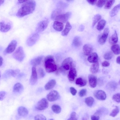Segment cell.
Returning a JSON list of instances; mask_svg holds the SVG:
<instances>
[{"instance_id": "obj_51", "label": "cell", "mask_w": 120, "mask_h": 120, "mask_svg": "<svg viewBox=\"0 0 120 120\" xmlns=\"http://www.w3.org/2000/svg\"><path fill=\"white\" fill-rule=\"evenodd\" d=\"M84 28V26L83 25H81L79 26L78 29V30L79 31H83Z\"/></svg>"}, {"instance_id": "obj_40", "label": "cell", "mask_w": 120, "mask_h": 120, "mask_svg": "<svg viewBox=\"0 0 120 120\" xmlns=\"http://www.w3.org/2000/svg\"><path fill=\"white\" fill-rule=\"evenodd\" d=\"M113 100L118 103L120 102V93L116 94L113 95L112 97Z\"/></svg>"}, {"instance_id": "obj_38", "label": "cell", "mask_w": 120, "mask_h": 120, "mask_svg": "<svg viewBox=\"0 0 120 120\" xmlns=\"http://www.w3.org/2000/svg\"><path fill=\"white\" fill-rule=\"evenodd\" d=\"M115 0H107L105 4L104 8L105 9L110 8L115 2Z\"/></svg>"}, {"instance_id": "obj_28", "label": "cell", "mask_w": 120, "mask_h": 120, "mask_svg": "<svg viewBox=\"0 0 120 120\" xmlns=\"http://www.w3.org/2000/svg\"><path fill=\"white\" fill-rule=\"evenodd\" d=\"M118 41L117 34L116 31H115L114 34L109 38V42L111 44L114 45Z\"/></svg>"}, {"instance_id": "obj_44", "label": "cell", "mask_w": 120, "mask_h": 120, "mask_svg": "<svg viewBox=\"0 0 120 120\" xmlns=\"http://www.w3.org/2000/svg\"><path fill=\"white\" fill-rule=\"evenodd\" d=\"M76 115V113L75 112H72L70 115V118L67 120H77V118Z\"/></svg>"}, {"instance_id": "obj_5", "label": "cell", "mask_w": 120, "mask_h": 120, "mask_svg": "<svg viewBox=\"0 0 120 120\" xmlns=\"http://www.w3.org/2000/svg\"><path fill=\"white\" fill-rule=\"evenodd\" d=\"M39 35L37 33H33L28 37L26 41L27 45L31 46L34 45L38 40Z\"/></svg>"}, {"instance_id": "obj_26", "label": "cell", "mask_w": 120, "mask_h": 120, "mask_svg": "<svg viewBox=\"0 0 120 120\" xmlns=\"http://www.w3.org/2000/svg\"><path fill=\"white\" fill-rule=\"evenodd\" d=\"M71 28V26L69 22H67L65 28L61 33L62 35L63 36L67 35Z\"/></svg>"}, {"instance_id": "obj_27", "label": "cell", "mask_w": 120, "mask_h": 120, "mask_svg": "<svg viewBox=\"0 0 120 120\" xmlns=\"http://www.w3.org/2000/svg\"><path fill=\"white\" fill-rule=\"evenodd\" d=\"M99 63L98 61L92 64L90 68V72L93 74L97 73L99 70Z\"/></svg>"}, {"instance_id": "obj_34", "label": "cell", "mask_w": 120, "mask_h": 120, "mask_svg": "<svg viewBox=\"0 0 120 120\" xmlns=\"http://www.w3.org/2000/svg\"><path fill=\"white\" fill-rule=\"evenodd\" d=\"M94 101L93 98L91 97H89L86 98L85 101L86 105L89 107H91L93 105Z\"/></svg>"}, {"instance_id": "obj_43", "label": "cell", "mask_w": 120, "mask_h": 120, "mask_svg": "<svg viewBox=\"0 0 120 120\" xmlns=\"http://www.w3.org/2000/svg\"><path fill=\"white\" fill-rule=\"evenodd\" d=\"M38 72L40 77L43 78L45 76V73L42 68H39L38 70Z\"/></svg>"}, {"instance_id": "obj_33", "label": "cell", "mask_w": 120, "mask_h": 120, "mask_svg": "<svg viewBox=\"0 0 120 120\" xmlns=\"http://www.w3.org/2000/svg\"><path fill=\"white\" fill-rule=\"evenodd\" d=\"M106 23V21L102 19L98 22L97 26V29L99 31H101L103 29Z\"/></svg>"}, {"instance_id": "obj_24", "label": "cell", "mask_w": 120, "mask_h": 120, "mask_svg": "<svg viewBox=\"0 0 120 120\" xmlns=\"http://www.w3.org/2000/svg\"><path fill=\"white\" fill-rule=\"evenodd\" d=\"M56 83V81L55 79H51L45 85V89L46 90H49L52 89L55 86Z\"/></svg>"}, {"instance_id": "obj_10", "label": "cell", "mask_w": 120, "mask_h": 120, "mask_svg": "<svg viewBox=\"0 0 120 120\" xmlns=\"http://www.w3.org/2000/svg\"><path fill=\"white\" fill-rule=\"evenodd\" d=\"M109 32V30L108 28H106L105 29L103 34L100 35L98 37V41L99 44L102 45L105 43Z\"/></svg>"}, {"instance_id": "obj_9", "label": "cell", "mask_w": 120, "mask_h": 120, "mask_svg": "<svg viewBox=\"0 0 120 120\" xmlns=\"http://www.w3.org/2000/svg\"><path fill=\"white\" fill-rule=\"evenodd\" d=\"M17 45V42L15 40H13L9 44L4 52V54L6 55L11 53L15 50Z\"/></svg>"}, {"instance_id": "obj_53", "label": "cell", "mask_w": 120, "mask_h": 120, "mask_svg": "<svg viewBox=\"0 0 120 120\" xmlns=\"http://www.w3.org/2000/svg\"><path fill=\"white\" fill-rule=\"evenodd\" d=\"M116 62L117 63L119 64H120V56H119L117 57L116 59Z\"/></svg>"}, {"instance_id": "obj_32", "label": "cell", "mask_w": 120, "mask_h": 120, "mask_svg": "<svg viewBox=\"0 0 120 120\" xmlns=\"http://www.w3.org/2000/svg\"><path fill=\"white\" fill-rule=\"evenodd\" d=\"M120 4L114 7L111 11L110 15L111 17H113L116 15L120 9Z\"/></svg>"}, {"instance_id": "obj_31", "label": "cell", "mask_w": 120, "mask_h": 120, "mask_svg": "<svg viewBox=\"0 0 120 120\" xmlns=\"http://www.w3.org/2000/svg\"><path fill=\"white\" fill-rule=\"evenodd\" d=\"M111 49L113 53L116 55H118L120 53V47L117 44L113 45L111 47Z\"/></svg>"}, {"instance_id": "obj_39", "label": "cell", "mask_w": 120, "mask_h": 120, "mask_svg": "<svg viewBox=\"0 0 120 120\" xmlns=\"http://www.w3.org/2000/svg\"><path fill=\"white\" fill-rule=\"evenodd\" d=\"M113 55L111 52H106L104 55V58L106 60H110L112 57Z\"/></svg>"}, {"instance_id": "obj_23", "label": "cell", "mask_w": 120, "mask_h": 120, "mask_svg": "<svg viewBox=\"0 0 120 120\" xmlns=\"http://www.w3.org/2000/svg\"><path fill=\"white\" fill-rule=\"evenodd\" d=\"M11 26L8 24H5L3 22H0V30L5 32L8 31L11 29Z\"/></svg>"}, {"instance_id": "obj_7", "label": "cell", "mask_w": 120, "mask_h": 120, "mask_svg": "<svg viewBox=\"0 0 120 120\" xmlns=\"http://www.w3.org/2000/svg\"><path fill=\"white\" fill-rule=\"evenodd\" d=\"M48 19L42 20L39 22L36 28V31L37 33H39L44 31L47 28L49 23Z\"/></svg>"}, {"instance_id": "obj_41", "label": "cell", "mask_w": 120, "mask_h": 120, "mask_svg": "<svg viewBox=\"0 0 120 120\" xmlns=\"http://www.w3.org/2000/svg\"><path fill=\"white\" fill-rule=\"evenodd\" d=\"M35 120H46V117L42 114H38L35 116Z\"/></svg>"}, {"instance_id": "obj_30", "label": "cell", "mask_w": 120, "mask_h": 120, "mask_svg": "<svg viewBox=\"0 0 120 120\" xmlns=\"http://www.w3.org/2000/svg\"><path fill=\"white\" fill-rule=\"evenodd\" d=\"M72 44L74 46L76 47H79L81 45L82 42L80 37L78 36H75L73 39Z\"/></svg>"}, {"instance_id": "obj_8", "label": "cell", "mask_w": 120, "mask_h": 120, "mask_svg": "<svg viewBox=\"0 0 120 120\" xmlns=\"http://www.w3.org/2000/svg\"><path fill=\"white\" fill-rule=\"evenodd\" d=\"M49 105L48 102L47 100L45 98H43L38 101L35 108L38 110H43L47 109Z\"/></svg>"}, {"instance_id": "obj_57", "label": "cell", "mask_w": 120, "mask_h": 120, "mask_svg": "<svg viewBox=\"0 0 120 120\" xmlns=\"http://www.w3.org/2000/svg\"><path fill=\"white\" fill-rule=\"evenodd\" d=\"M1 75L0 73V78L1 77Z\"/></svg>"}, {"instance_id": "obj_36", "label": "cell", "mask_w": 120, "mask_h": 120, "mask_svg": "<svg viewBox=\"0 0 120 120\" xmlns=\"http://www.w3.org/2000/svg\"><path fill=\"white\" fill-rule=\"evenodd\" d=\"M101 16L99 14H97L94 16L92 24V27H94L96 23L101 19Z\"/></svg>"}, {"instance_id": "obj_42", "label": "cell", "mask_w": 120, "mask_h": 120, "mask_svg": "<svg viewBox=\"0 0 120 120\" xmlns=\"http://www.w3.org/2000/svg\"><path fill=\"white\" fill-rule=\"evenodd\" d=\"M106 0H98L97 1L96 4L97 7L100 8L102 7L105 4Z\"/></svg>"}, {"instance_id": "obj_35", "label": "cell", "mask_w": 120, "mask_h": 120, "mask_svg": "<svg viewBox=\"0 0 120 120\" xmlns=\"http://www.w3.org/2000/svg\"><path fill=\"white\" fill-rule=\"evenodd\" d=\"M51 108L53 112L56 114L60 113L61 110L60 107L59 105L56 104L53 105L52 106Z\"/></svg>"}, {"instance_id": "obj_3", "label": "cell", "mask_w": 120, "mask_h": 120, "mask_svg": "<svg viewBox=\"0 0 120 120\" xmlns=\"http://www.w3.org/2000/svg\"><path fill=\"white\" fill-rule=\"evenodd\" d=\"M74 62L73 59L70 57L65 59L63 61L61 66L62 71L66 72L72 68L75 67Z\"/></svg>"}, {"instance_id": "obj_16", "label": "cell", "mask_w": 120, "mask_h": 120, "mask_svg": "<svg viewBox=\"0 0 120 120\" xmlns=\"http://www.w3.org/2000/svg\"><path fill=\"white\" fill-rule=\"evenodd\" d=\"M77 76V71L75 67L71 68L69 71L68 78L70 81H73Z\"/></svg>"}, {"instance_id": "obj_17", "label": "cell", "mask_w": 120, "mask_h": 120, "mask_svg": "<svg viewBox=\"0 0 120 120\" xmlns=\"http://www.w3.org/2000/svg\"><path fill=\"white\" fill-rule=\"evenodd\" d=\"M83 50L85 55H89L93 51V48L92 46L90 44H85L83 46Z\"/></svg>"}, {"instance_id": "obj_56", "label": "cell", "mask_w": 120, "mask_h": 120, "mask_svg": "<svg viewBox=\"0 0 120 120\" xmlns=\"http://www.w3.org/2000/svg\"><path fill=\"white\" fill-rule=\"evenodd\" d=\"M53 120V119H51L50 120Z\"/></svg>"}, {"instance_id": "obj_37", "label": "cell", "mask_w": 120, "mask_h": 120, "mask_svg": "<svg viewBox=\"0 0 120 120\" xmlns=\"http://www.w3.org/2000/svg\"><path fill=\"white\" fill-rule=\"evenodd\" d=\"M119 107L117 106H115V108L113 109L109 114V115L112 117L115 116L119 112Z\"/></svg>"}, {"instance_id": "obj_2", "label": "cell", "mask_w": 120, "mask_h": 120, "mask_svg": "<svg viewBox=\"0 0 120 120\" xmlns=\"http://www.w3.org/2000/svg\"><path fill=\"white\" fill-rule=\"evenodd\" d=\"M44 66L46 71L48 72L51 73L56 71L57 67L53 56L48 55L45 57Z\"/></svg>"}, {"instance_id": "obj_46", "label": "cell", "mask_w": 120, "mask_h": 120, "mask_svg": "<svg viewBox=\"0 0 120 120\" xmlns=\"http://www.w3.org/2000/svg\"><path fill=\"white\" fill-rule=\"evenodd\" d=\"M70 91L72 94L73 96L75 95L77 93V91L74 87H71L70 88Z\"/></svg>"}, {"instance_id": "obj_47", "label": "cell", "mask_w": 120, "mask_h": 120, "mask_svg": "<svg viewBox=\"0 0 120 120\" xmlns=\"http://www.w3.org/2000/svg\"><path fill=\"white\" fill-rule=\"evenodd\" d=\"M6 95V92L4 91H0V101L3 100Z\"/></svg>"}, {"instance_id": "obj_55", "label": "cell", "mask_w": 120, "mask_h": 120, "mask_svg": "<svg viewBox=\"0 0 120 120\" xmlns=\"http://www.w3.org/2000/svg\"><path fill=\"white\" fill-rule=\"evenodd\" d=\"M4 0H0V6L4 3Z\"/></svg>"}, {"instance_id": "obj_19", "label": "cell", "mask_w": 120, "mask_h": 120, "mask_svg": "<svg viewBox=\"0 0 120 120\" xmlns=\"http://www.w3.org/2000/svg\"><path fill=\"white\" fill-rule=\"evenodd\" d=\"M98 55L95 52L91 53L89 56L87 58V60L89 62L93 63L98 62Z\"/></svg>"}, {"instance_id": "obj_49", "label": "cell", "mask_w": 120, "mask_h": 120, "mask_svg": "<svg viewBox=\"0 0 120 120\" xmlns=\"http://www.w3.org/2000/svg\"><path fill=\"white\" fill-rule=\"evenodd\" d=\"M99 116L93 115L91 116V120H99Z\"/></svg>"}, {"instance_id": "obj_29", "label": "cell", "mask_w": 120, "mask_h": 120, "mask_svg": "<svg viewBox=\"0 0 120 120\" xmlns=\"http://www.w3.org/2000/svg\"><path fill=\"white\" fill-rule=\"evenodd\" d=\"M75 84L80 87L85 86L86 84V79L81 77H79L76 79Z\"/></svg>"}, {"instance_id": "obj_54", "label": "cell", "mask_w": 120, "mask_h": 120, "mask_svg": "<svg viewBox=\"0 0 120 120\" xmlns=\"http://www.w3.org/2000/svg\"><path fill=\"white\" fill-rule=\"evenodd\" d=\"M27 0H18V2L19 3H24L26 2Z\"/></svg>"}, {"instance_id": "obj_21", "label": "cell", "mask_w": 120, "mask_h": 120, "mask_svg": "<svg viewBox=\"0 0 120 120\" xmlns=\"http://www.w3.org/2000/svg\"><path fill=\"white\" fill-rule=\"evenodd\" d=\"M23 90V87L20 83H17L14 86L13 91L15 93H19L22 92Z\"/></svg>"}, {"instance_id": "obj_45", "label": "cell", "mask_w": 120, "mask_h": 120, "mask_svg": "<svg viewBox=\"0 0 120 120\" xmlns=\"http://www.w3.org/2000/svg\"><path fill=\"white\" fill-rule=\"evenodd\" d=\"M87 92V90L85 89H83L80 90L79 93V96L82 97L85 95Z\"/></svg>"}, {"instance_id": "obj_12", "label": "cell", "mask_w": 120, "mask_h": 120, "mask_svg": "<svg viewBox=\"0 0 120 120\" xmlns=\"http://www.w3.org/2000/svg\"><path fill=\"white\" fill-rule=\"evenodd\" d=\"M60 97L58 92L55 90L50 91L47 95V100L50 102L54 101L58 99Z\"/></svg>"}, {"instance_id": "obj_4", "label": "cell", "mask_w": 120, "mask_h": 120, "mask_svg": "<svg viewBox=\"0 0 120 120\" xmlns=\"http://www.w3.org/2000/svg\"><path fill=\"white\" fill-rule=\"evenodd\" d=\"M13 57L17 61L21 62L23 60L25 54L23 48L21 46L18 47L13 54Z\"/></svg>"}, {"instance_id": "obj_52", "label": "cell", "mask_w": 120, "mask_h": 120, "mask_svg": "<svg viewBox=\"0 0 120 120\" xmlns=\"http://www.w3.org/2000/svg\"><path fill=\"white\" fill-rule=\"evenodd\" d=\"M3 59L2 57L0 56V67L3 64Z\"/></svg>"}, {"instance_id": "obj_20", "label": "cell", "mask_w": 120, "mask_h": 120, "mask_svg": "<svg viewBox=\"0 0 120 120\" xmlns=\"http://www.w3.org/2000/svg\"><path fill=\"white\" fill-rule=\"evenodd\" d=\"M64 25L63 23L55 21L53 25V27L54 29L58 31H60L63 29Z\"/></svg>"}, {"instance_id": "obj_15", "label": "cell", "mask_w": 120, "mask_h": 120, "mask_svg": "<svg viewBox=\"0 0 120 120\" xmlns=\"http://www.w3.org/2000/svg\"><path fill=\"white\" fill-rule=\"evenodd\" d=\"M89 84L92 88L95 87L97 84V80L96 77L93 74L89 75L88 76Z\"/></svg>"}, {"instance_id": "obj_22", "label": "cell", "mask_w": 120, "mask_h": 120, "mask_svg": "<svg viewBox=\"0 0 120 120\" xmlns=\"http://www.w3.org/2000/svg\"><path fill=\"white\" fill-rule=\"evenodd\" d=\"M18 112L19 115L22 116H25L28 113V111L27 109L23 106H20L19 108Z\"/></svg>"}, {"instance_id": "obj_48", "label": "cell", "mask_w": 120, "mask_h": 120, "mask_svg": "<svg viewBox=\"0 0 120 120\" xmlns=\"http://www.w3.org/2000/svg\"><path fill=\"white\" fill-rule=\"evenodd\" d=\"M101 65L103 67H107L109 66L110 64L108 61H104L102 62Z\"/></svg>"}, {"instance_id": "obj_6", "label": "cell", "mask_w": 120, "mask_h": 120, "mask_svg": "<svg viewBox=\"0 0 120 120\" xmlns=\"http://www.w3.org/2000/svg\"><path fill=\"white\" fill-rule=\"evenodd\" d=\"M71 15V13L70 12L64 13L57 16L54 20L63 23H65L67 22Z\"/></svg>"}, {"instance_id": "obj_14", "label": "cell", "mask_w": 120, "mask_h": 120, "mask_svg": "<svg viewBox=\"0 0 120 120\" xmlns=\"http://www.w3.org/2000/svg\"><path fill=\"white\" fill-rule=\"evenodd\" d=\"M38 75L35 67L33 66L32 68L31 75L30 79V83L31 85H34L37 82Z\"/></svg>"}, {"instance_id": "obj_25", "label": "cell", "mask_w": 120, "mask_h": 120, "mask_svg": "<svg viewBox=\"0 0 120 120\" xmlns=\"http://www.w3.org/2000/svg\"><path fill=\"white\" fill-rule=\"evenodd\" d=\"M43 58L42 56H38L32 60L30 61L31 64L35 67L40 64Z\"/></svg>"}, {"instance_id": "obj_13", "label": "cell", "mask_w": 120, "mask_h": 120, "mask_svg": "<svg viewBox=\"0 0 120 120\" xmlns=\"http://www.w3.org/2000/svg\"><path fill=\"white\" fill-rule=\"evenodd\" d=\"M94 97L97 99L100 100H105L106 98L105 92L101 90H98L95 91L93 93Z\"/></svg>"}, {"instance_id": "obj_11", "label": "cell", "mask_w": 120, "mask_h": 120, "mask_svg": "<svg viewBox=\"0 0 120 120\" xmlns=\"http://www.w3.org/2000/svg\"><path fill=\"white\" fill-rule=\"evenodd\" d=\"M20 72L18 69L15 70L9 69L5 71L3 76L4 78L7 79L11 77H15Z\"/></svg>"}, {"instance_id": "obj_1", "label": "cell", "mask_w": 120, "mask_h": 120, "mask_svg": "<svg viewBox=\"0 0 120 120\" xmlns=\"http://www.w3.org/2000/svg\"><path fill=\"white\" fill-rule=\"evenodd\" d=\"M36 4L34 0H27L22 4L16 13V16L21 18L32 13L35 10Z\"/></svg>"}, {"instance_id": "obj_50", "label": "cell", "mask_w": 120, "mask_h": 120, "mask_svg": "<svg viewBox=\"0 0 120 120\" xmlns=\"http://www.w3.org/2000/svg\"><path fill=\"white\" fill-rule=\"evenodd\" d=\"M97 0H87V2L90 4L92 5H94L96 3Z\"/></svg>"}, {"instance_id": "obj_18", "label": "cell", "mask_w": 120, "mask_h": 120, "mask_svg": "<svg viewBox=\"0 0 120 120\" xmlns=\"http://www.w3.org/2000/svg\"><path fill=\"white\" fill-rule=\"evenodd\" d=\"M64 13L63 9L62 8H58L52 12L51 15V18L52 20H54L57 16Z\"/></svg>"}]
</instances>
